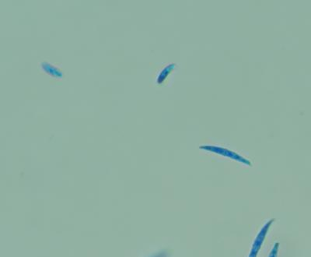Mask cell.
<instances>
[{"instance_id":"1","label":"cell","mask_w":311,"mask_h":257,"mask_svg":"<svg viewBox=\"0 0 311 257\" xmlns=\"http://www.w3.org/2000/svg\"><path fill=\"white\" fill-rule=\"evenodd\" d=\"M199 148L200 149L204 150V151H206V152L216 154L220 155V156H223V157H228L231 160L241 163L243 165H247V166H251L252 165L251 161L246 159L245 157H243V156L239 155V154L233 152V151H230L227 148L214 145H202L200 146Z\"/></svg>"},{"instance_id":"2","label":"cell","mask_w":311,"mask_h":257,"mask_svg":"<svg viewBox=\"0 0 311 257\" xmlns=\"http://www.w3.org/2000/svg\"><path fill=\"white\" fill-rule=\"evenodd\" d=\"M275 221L274 218L269 220V221L263 226L261 231H259V234L257 235L256 238L253 242L252 248H251V252L249 254L248 257H257L258 254H259V250H260L261 247H262V243L264 242V238H265L266 234L268 232V229L271 227V225L273 223V221Z\"/></svg>"},{"instance_id":"3","label":"cell","mask_w":311,"mask_h":257,"mask_svg":"<svg viewBox=\"0 0 311 257\" xmlns=\"http://www.w3.org/2000/svg\"><path fill=\"white\" fill-rule=\"evenodd\" d=\"M40 70L48 76L55 79H62L63 78V71L61 66H55L48 61H42L39 64Z\"/></svg>"},{"instance_id":"4","label":"cell","mask_w":311,"mask_h":257,"mask_svg":"<svg viewBox=\"0 0 311 257\" xmlns=\"http://www.w3.org/2000/svg\"><path fill=\"white\" fill-rule=\"evenodd\" d=\"M176 67H177V64L170 63L164 66L162 70H160V73L157 75V79H156L157 84L159 85L164 84L167 79L168 77L170 76V74L175 70Z\"/></svg>"},{"instance_id":"5","label":"cell","mask_w":311,"mask_h":257,"mask_svg":"<svg viewBox=\"0 0 311 257\" xmlns=\"http://www.w3.org/2000/svg\"><path fill=\"white\" fill-rule=\"evenodd\" d=\"M278 250H279V243H275V246L272 248V251L270 253L269 257H277Z\"/></svg>"}]
</instances>
